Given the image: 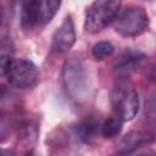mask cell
<instances>
[{"instance_id":"obj_1","label":"cell","mask_w":156,"mask_h":156,"mask_svg":"<svg viewBox=\"0 0 156 156\" xmlns=\"http://www.w3.org/2000/svg\"><path fill=\"white\" fill-rule=\"evenodd\" d=\"M62 82L67 95L76 100L83 101L89 94V73L84 61L79 56H71L62 68Z\"/></svg>"},{"instance_id":"obj_2","label":"cell","mask_w":156,"mask_h":156,"mask_svg":"<svg viewBox=\"0 0 156 156\" xmlns=\"http://www.w3.org/2000/svg\"><path fill=\"white\" fill-rule=\"evenodd\" d=\"M122 0H94L85 11L84 29L88 33H98L110 24L117 16Z\"/></svg>"},{"instance_id":"obj_3","label":"cell","mask_w":156,"mask_h":156,"mask_svg":"<svg viewBox=\"0 0 156 156\" xmlns=\"http://www.w3.org/2000/svg\"><path fill=\"white\" fill-rule=\"evenodd\" d=\"M2 76L7 78L10 85L17 89L33 88L39 80V69L29 60L26 58H12Z\"/></svg>"},{"instance_id":"obj_4","label":"cell","mask_w":156,"mask_h":156,"mask_svg":"<svg viewBox=\"0 0 156 156\" xmlns=\"http://www.w3.org/2000/svg\"><path fill=\"white\" fill-rule=\"evenodd\" d=\"M110 100L115 115L123 122L133 119L139 111L138 93L129 85L121 84L113 88L110 95Z\"/></svg>"},{"instance_id":"obj_5","label":"cell","mask_w":156,"mask_h":156,"mask_svg":"<svg viewBox=\"0 0 156 156\" xmlns=\"http://www.w3.org/2000/svg\"><path fill=\"white\" fill-rule=\"evenodd\" d=\"M149 26V16L140 6L126 9L115 22V30L124 38L138 37L146 30Z\"/></svg>"},{"instance_id":"obj_6","label":"cell","mask_w":156,"mask_h":156,"mask_svg":"<svg viewBox=\"0 0 156 156\" xmlns=\"http://www.w3.org/2000/svg\"><path fill=\"white\" fill-rule=\"evenodd\" d=\"M76 39L77 37L73 20L71 16H67L52 35V50L58 54L67 52L74 45Z\"/></svg>"},{"instance_id":"obj_7","label":"cell","mask_w":156,"mask_h":156,"mask_svg":"<svg viewBox=\"0 0 156 156\" xmlns=\"http://www.w3.org/2000/svg\"><path fill=\"white\" fill-rule=\"evenodd\" d=\"M154 141V135L146 130H133L127 133L117 143L118 154H132L139 147L146 146Z\"/></svg>"},{"instance_id":"obj_8","label":"cell","mask_w":156,"mask_h":156,"mask_svg":"<svg viewBox=\"0 0 156 156\" xmlns=\"http://www.w3.org/2000/svg\"><path fill=\"white\" fill-rule=\"evenodd\" d=\"M145 58V55L139 50L128 49L118 56L113 63V73L118 77L129 76Z\"/></svg>"},{"instance_id":"obj_9","label":"cell","mask_w":156,"mask_h":156,"mask_svg":"<svg viewBox=\"0 0 156 156\" xmlns=\"http://www.w3.org/2000/svg\"><path fill=\"white\" fill-rule=\"evenodd\" d=\"M20 20L24 30H30L40 24V0H22L20 4Z\"/></svg>"},{"instance_id":"obj_10","label":"cell","mask_w":156,"mask_h":156,"mask_svg":"<svg viewBox=\"0 0 156 156\" xmlns=\"http://www.w3.org/2000/svg\"><path fill=\"white\" fill-rule=\"evenodd\" d=\"M76 136L84 143L90 141L98 133L99 129V122L93 118V117H87L82 121H79L78 123H76L72 127Z\"/></svg>"},{"instance_id":"obj_11","label":"cell","mask_w":156,"mask_h":156,"mask_svg":"<svg viewBox=\"0 0 156 156\" xmlns=\"http://www.w3.org/2000/svg\"><path fill=\"white\" fill-rule=\"evenodd\" d=\"M62 0H40V24L49 23L61 7Z\"/></svg>"},{"instance_id":"obj_12","label":"cell","mask_w":156,"mask_h":156,"mask_svg":"<svg viewBox=\"0 0 156 156\" xmlns=\"http://www.w3.org/2000/svg\"><path fill=\"white\" fill-rule=\"evenodd\" d=\"M122 128H123V121L116 116V117L106 119L102 123V126L100 127V132H101V135L104 138L111 139V138L119 135Z\"/></svg>"},{"instance_id":"obj_13","label":"cell","mask_w":156,"mask_h":156,"mask_svg":"<svg viewBox=\"0 0 156 156\" xmlns=\"http://www.w3.org/2000/svg\"><path fill=\"white\" fill-rule=\"evenodd\" d=\"M115 51V48L113 45L110 43V41H98L96 44H94V46L91 48V54H93V57L95 60H104L108 56H111Z\"/></svg>"},{"instance_id":"obj_14","label":"cell","mask_w":156,"mask_h":156,"mask_svg":"<svg viewBox=\"0 0 156 156\" xmlns=\"http://www.w3.org/2000/svg\"><path fill=\"white\" fill-rule=\"evenodd\" d=\"M21 1L22 0H7V2H9V5L12 7V9H15V7H17L20 4H21Z\"/></svg>"},{"instance_id":"obj_15","label":"cell","mask_w":156,"mask_h":156,"mask_svg":"<svg viewBox=\"0 0 156 156\" xmlns=\"http://www.w3.org/2000/svg\"><path fill=\"white\" fill-rule=\"evenodd\" d=\"M151 79L155 82V84H156V65L154 66V68H152V71H151Z\"/></svg>"}]
</instances>
